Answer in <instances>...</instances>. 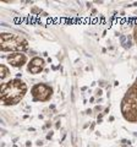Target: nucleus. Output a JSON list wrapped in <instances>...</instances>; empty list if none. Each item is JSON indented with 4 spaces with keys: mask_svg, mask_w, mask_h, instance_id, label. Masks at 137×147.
<instances>
[{
    "mask_svg": "<svg viewBox=\"0 0 137 147\" xmlns=\"http://www.w3.org/2000/svg\"><path fill=\"white\" fill-rule=\"evenodd\" d=\"M132 37H134L135 43L137 44V22H136V25H135V27H134V33H132Z\"/></svg>",
    "mask_w": 137,
    "mask_h": 147,
    "instance_id": "obj_8",
    "label": "nucleus"
},
{
    "mask_svg": "<svg viewBox=\"0 0 137 147\" xmlns=\"http://www.w3.org/2000/svg\"><path fill=\"white\" fill-rule=\"evenodd\" d=\"M53 93H54L53 87L48 84H43V82L33 85L31 88V97L33 102H40V103L49 102L53 97Z\"/></svg>",
    "mask_w": 137,
    "mask_h": 147,
    "instance_id": "obj_4",
    "label": "nucleus"
},
{
    "mask_svg": "<svg viewBox=\"0 0 137 147\" xmlns=\"http://www.w3.org/2000/svg\"><path fill=\"white\" fill-rule=\"evenodd\" d=\"M28 91L26 82L21 79H11L7 82L1 85V92H0V100L4 107H12L17 105Z\"/></svg>",
    "mask_w": 137,
    "mask_h": 147,
    "instance_id": "obj_1",
    "label": "nucleus"
},
{
    "mask_svg": "<svg viewBox=\"0 0 137 147\" xmlns=\"http://www.w3.org/2000/svg\"><path fill=\"white\" fill-rule=\"evenodd\" d=\"M120 112L126 121L132 124L137 123V77L121 99Z\"/></svg>",
    "mask_w": 137,
    "mask_h": 147,
    "instance_id": "obj_2",
    "label": "nucleus"
},
{
    "mask_svg": "<svg viewBox=\"0 0 137 147\" xmlns=\"http://www.w3.org/2000/svg\"><path fill=\"white\" fill-rule=\"evenodd\" d=\"M0 49L3 53H24L28 49V40L21 34L3 32L0 34Z\"/></svg>",
    "mask_w": 137,
    "mask_h": 147,
    "instance_id": "obj_3",
    "label": "nucleus"
},
{
    "mask_svg": "<svg viewBox=\"0 0 137 147\" xmlns=\"http://www.w3.org/2000/svg\"><path fill=\"white\" fill-rule=\"evenodd\" d=\"M9 75H10V70H9V67L5 65V64H1V65H0V80L4 81Z\"/></svg>",
    "mask_w": 137,
    "mask_h": 147,
    "instance_id": "obj_7",
    "label": "nucleus"
},
{
    "mask_svg": "<svg viewBox=\"0 0 137 147\" xmlns=\"http://www.w3.org/2000/svg\"><path fill=\"white\" fill-rule=\"evenodd\" d=\"M6 61L10 66L20 69L22 66H25L26 64H28V58L24 53H11L6 57Z\"/></svg>",
    "mask_w": 137,
    "mask_h": 147,
    "instance_id": "obj_5",
    "label": "nucleus"
},
{
    "mask_svg": "<svg viewBox=\"0 0 137 147\" xmlns=\"http://www.w3.org/2000/svg\"><path fill=\"white\" fill-rule=\"evenodd\" d=\"M44 66H45L44 59L40 57H34L27 64V70H28V72H31L32 75H38V74H40L44 70Z\"/></svg>",
    "mask_w": 137,
    "mask_h": 147,
    "instance_id": "obj_6",
    "label": "nucleus"
}]
</instances>
